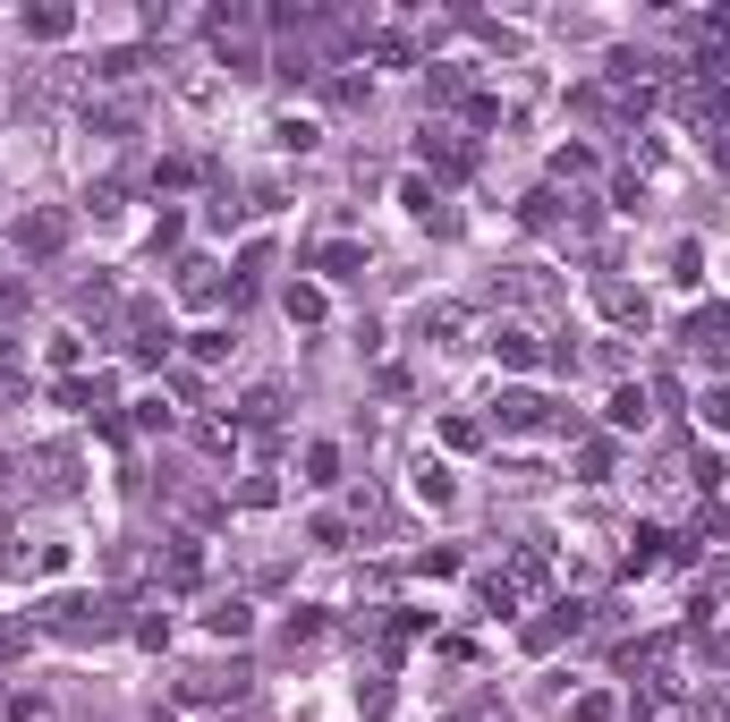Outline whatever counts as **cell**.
I'll return each instance as SVG.
<instances>
[{"label": "cell", "instance_id": "ba28073f", "mask_svg": "<svg viewBox=\"0 0 730 722\" xmlns=\"http://www.w3.org/2000/svg\"><path fill=\"white\" fill-rule=\"evenodd\" d=\"M238 426H255V433H263V426H281V383H255V392L238 399Z\"/></svg>", "mask_w": 730, "mask_h": 722}, {"label": "cell", "instance_id": "ffe728a7", "mask_svg": "<svg viewBox=\"0 0 730 722\" xmlns=\"http://www.w3.org/2000/svg\"><path fill=\"white\" fill-rule=\"evenodd\" d=\"M611 460H620L611 442H586V460H577V476H586V485H604V476H611Z\"/></svg>", "mask_w": 730, "mask_h": 722}, {"label": "cell", "instance_id": "e0dca14e", "mask_svg": "<svg viewBox=\"0 0 730 722\" xmlns=\"http://www.w3.org/2000/svg\"><path fill=\"white\" fill-rule=\"evenodd\" d=\"M476 603L493 612V621H509V612H518V587H509V578H484V587H476Z\"/></svg>", "mask_w": 730, "mask_h": 722}, {"label": "cell", "instance_id": "f546056e", "mask_svg": "<svg viewBox=\"0 0 730 722\" xmlns=\"http://www.w3.org/2000/svg\"><path fill=\"white\" fill-rule=\"evenodd\" d=\"M222 722H255V714H222Z\"/></svg>", "mask_w": 730, "mask_h": 722}, {"label": "cell", "instance_id": "7402d4cb", "mask_svg": "<svg viewBox=\"0 0 730 722\" xmlns=\"http://www.w3.org/2000/svg\"><path fill=\"white\" fill-rule=\"evenodd\" d=\"M111 306H120V290H111V281H86V290H77V315H111Z\"/></svg>", "mask_w": 730, "mask_h": 722}, {"label": "cell", "instance_id": "5bb4252c", "mask_svg": "<svg viewBox=\"0 0 730 722\" xmlns=\"http://www.w3.org/2000/svg\"><path fill=\"white\" fill-rule=\"evenodd\" d=\"M604 417H611V426H620V433H629V426H645V392H637V383H620Z\"/></svg>", "mask_w": 730, "mask_h": 722}, {"label": "cell", "instance_id": "ac0fdd59", "mask_svg": "<svg viewBox=\"0 0 730 722\" xmlns=\"http://www.w3.org/2000/svg\"><path fill=\"white\" fill-rule=\"evenodd\" d=\"M323 102H332V111H357V102H366V77H323Z\"/></svg>", "mask_w": 730, "mask_h": 722}, {"label": "cell", "instance_id": "603a6c76", "mask_svg": "<svg viewBox=\"0 0 730 722\" xmlns=\"http://www.w3.org/2000/svg\"><path fill=\"white\" fill-rule=\"evenodd\" d=\"M697 417H705L714 433H730V383H722V392H705V399H697Z\"/></svg>", "mask_w": 730, "mask_h": 722}, {"label": "cell", "instance_id": "484cf974", "mask_svg": "<svg viewBox=\"0 0 730 722\" xmlns=\"http://www.w3.org/2000/svg\"><path fill=\"white\" fill-rule=\"evenodd\" d=\"M213 52H222L229 77H255V43H213Z\"/></svg>", "mask_w": 730, "mask_h": 722}, {"label": "cell", "instance_id": "cb8c5ba5", "mask_svg": "<svg viewBox=\"0 0 730 722\" xmlns=\"http://www.w3.org/2000/svg\"><path fill=\"white\" fill-rule=\"evenodd\" d=\"M315 136H323L315 120H281V145H289V154H315Z\"/></svg>", "mask_w": 730, "mask_h": 722}, {"label": "cell", "instance_id": "3957f363", "mask_svg": "<svg viewBox=\"0 0 730 722\" xmlns=\"http://www.w3.org/2000/svg\"><path fill=\"white\" fill-rule=\"evenodd\" d=\"M493 426H502V433H543V426H552V399H543L536 383H509V392L493 399Z\"/></svg>", "mask_w": 730, "mask_h": 722}, {"label": "cell", "instance_id": "4316f807", "mask_svg": "<svg viewBox=\"0 0 730 722\" xmlns=\"http://www.w3.org/2000/svg\"><path fill=\"white\" fill-rule=\"evenodd\" d=\"M306 467H315V485H332V476H340V451H332V442H315V451H306Z\"/></svg>", "mask_w": 730, "mask_h": 722}, {"label": "cell", "instance_id": "d6986e66", "mask_svg": "<svg viewBox=\"0 0 730 722\" xmlns=\"http://www.w3.org/2000/svg\"><path fill=\"white\" fill-rule=\"evenodd\" d=\"M552 179H595V154H586V145H561V154H552Z\"/></svg>", "mask_w": 730, "mask_h": 722}, {"label": "cell", "instance_id": "5b68a950", "mask_svg": "<svg viewBox=\"0 0 730 722\" xmlns=\"http://www.w3.org/2000/svg\"><path fill=\"white\" fill-rule=\"evenodd\" d=\"M18 247H26V256H60V247H68V213L34 204L26 222H18Z\"/></svg>", "mask_w": 730, "mask_h": 722}, {"label": "cell", "instance_id": "7a4b0ae2", "mask_svg": "<svg viewBox=\"0 0 730 722\" xmlns=\"http://www.w3.org/2000/svg\"><path fill=\"white\" fill-rule=\"evenodd\" d=\"M493 358H502L509 374H543V365H561V349H543L536 324H502L493 331Z\"/></svg>", "mask_w": 730, "mask_h": 722}, {"label": "cell", "instance_id": "30bf717a", "mask_svg": "<svg viewBox=\"0 0 730 722\" xmlns=\"http://www.w3.org/2000/svg\"><path fill=\"white\" fill-rule=\"evenodd\" d=\"M281 306H289V324H323V290H315V281H289Z\"/></svg>", "mask_w": 730, "mask_h": 722}, {"label": "cell", "instance_id": "44dd1931", "mask_svg": "<svg viewBox=\"0 0 730 722\" xmlns=\"http://www.w3.org/2000/svg\"><path fill=\"white\" fill-rule=\"evenodd\" d=\"M120 196H127L120 179H102V188H86V213H94V222H111V213H120Z\"/></svg>", "mask_w": 730, "mask_h": 722}, {"label": "cell", "instance_id": "f1b7e54d", "mask_svg": "<svg viewBox=\"0 0 730 722\" xmlns=\"http://www.w3.org/2000/svg\"><path fill=\"white\" fill-rule=\"evenodd\" d=\"M18 476H26V467H18V460H0V493H9V485H18Z\"/></svg>", "mask_w": 730, "mask_h": 722}, {"label": "cell", "instance_id": "83f0119b", "mask_svg": "<svg viewBox=\"0 0 730 722\" xmlns=\"http://www.w3.org/2000/svg\"><path fill=\"white\" fill-rule=\"evenodd\" d=\"M705 154H714V170H730V120H722L714 136H705Z\"/></svg>", "mask_w": 730, "mask_h": 722}, {"label": "cell", "instance_id": "52a82bcc", "mask_svg": "<svg viewBox=\"0 0 730 722\" xmlns=\"http://www.w3.org/2000/svg\"><path fill=\"white\" fill-rule=\"evenodd\" d=\"M595 306H604L611 324H645V297H637L629 281H595Z\"/></svg>", "mask_w": 730, "mask_h": 722}, {"label": "cell", "instance_id": "d4e9b609", "mask_svg": "<svg viewBox=\"0 0 730 722\" xmlns=\"http://www.w3.org/2000/svg\"><path fill=\"white\" fill-rule=\"evenodd\" d=\"M238 501H247V510H272V501H281V485H272V476H247V485H238Z\"/></svg>", "mask_w": 730, "mask_h": 722}, {"label": "cell", "instance_id": "9a60e30c", "mask_svg": "<svg viewBox=\"0 0 730 722\" xmlns=\"http://www.w3.org/2000/svg\"><path fill=\"white\" fill-rule=\"evenodd\" d=\"M68 26H77V18H68V9H26V34H34V43H60Z\"/></svg>", "mask_w": 730, "mask_h": 722}, {"label": "cell", "instance_id": "4dcf8cb0", "mask_svg": "<svg viewBox=\"0 0 730 722\" xmlns=\"http://www.w3.org/2000/svg\"><path fill=\"white\" fill-rule=\"evenodd\" d=\"M0 706H9V697H0Z\"/></svg>", "mask_w": 730, "mask_h": 722}, {"label": "cell", "instance_id": "2e32d148", "mask_svg": "<svg viewBox=\"0 0 730 722\" xmlns=\"http://www.w3.org/2000/svg\"><path fill=\"white\" fill-rule=\"evenodd\" d=\"M179 297H195V306L213 297V263H204V256H188V263H179Z\"/></svg>", "mask_w": 730, "mask_h": 722}, {"label": "cell", "instance_id": "8fae6325", "mask_svg": "<svg viewBox=\"0 0 730 722\" xmlns=\"http://www.w3.org/2000/svg\"><path fill=\"white\" fill-rule=\"evenodd\" d=\"M136 68H145V52H136V43H120V52H102V60H94V77H102V86H127Z\"/></svg>", "mask_w": 730, "mask_h": 722}, {"label": "cell", "instance_id": "7c38bea8", "mask_svg": "<svg viewBox=\"0 0 730 722\" xmlns=\"http://www.w3.org/2000/svg\"><path fill=\"white\" fill-rule=\"evenodd\" d=\"M315 638H323V612H315V603H297V612H289V629H281V646L297 655V646H315Z\"/></svg>", "mask_w": 730, "mask_h": 722}, {"label": "cell", "instance_id": "277c9868", "mask_svg": "<svg viewBox=\"0 0 730 722\" xmlns=\"http://www.w3.org/2000/svg\"><path fill=\"white\" fill-rule=\"evenodd\" d=\"M26 467H34V493H77V476H86V460L68 451V442H43V451H26Z\"/></svg>", "mask_w": 730, "mask_h": 722}, {"label": "cell", "instance_id": "9c48e42d", "mask_svg": "<svg viewBox=\"0 0 730 722\" xmlns=\"http://www.w3.org/2000/svg\"><path fill=\"white\" fill-rule=\"evenodd\" d=\"M315 263H323V281H357V272H366V247H357V238H332Z\"/></svg>", "mask_w": 730, "mask_h": 722}, {"label": "cell", "instance_id": "6da1fadb", "mask_svg": "<svg viewBox=\"0 0 730 722\" xmlns=\"http://www.w3.org/2000/svg\"><path fill=\"white\" fill-rule=\"evenodd\" d=\"M247 689H255L247 663H195L188 680H179V697H188V706H247Z\"/></svg>", "mask_w": 730, "mask_h": 722}, {"label": "cell", "instance_id": "4fadbf2b", "mask_svg": "<svg viewBox=\"0 0 730 722\" xmlns=\"http://www.w3.org/2000/svg\"><path fill=\"white\" fill-rule=\"evenodd\" d=\"M425 94H434V102H459V94H468V68H459V60L425 68Z\"/></svg>", "mask_w": 730, "mask_h": 722}, {"label": "cell", "instance_id": "8992f818", "mask_svg": "<svg viewBox=\"0 0 730 722\" xmlns=\"http://www.w3.org/2000/svg\"><path fill=\"white\" fill-rule=\"evenodd\" d=\"M204 629H213L222 646H238V638H247V629H255V612H247V603H238V595H213V603H204Z\"/></svg>", "mask_w": 730, "mask_h": 722}]
</instances>
